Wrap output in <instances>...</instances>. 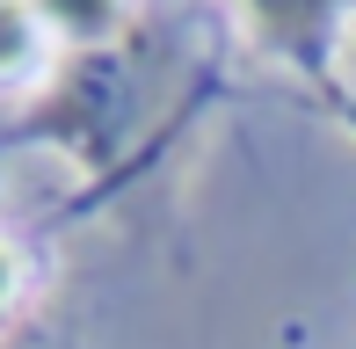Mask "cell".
<instances>
[{"label": "cell", "instance_id": "obj_1", "mask_svg": "<svg viewBox=\"0 0 356 349\" xmlns=\"http://www.w3.org/2000/svg\"><path fill=\"white\" fill-rule=\"evenodd\" d=\"M248 8H254V22H262L277 44H291V51H298V44H313V29L327 22L334 0H248Z\"/></svg>", "mask_w": 356, "mask_h": 349}, {"label": "cell", "instance_id": "obj_2", "mask_svg": "<svg viewBox=\"0 0 356 349\" xmlns=\"http://www.w3.org/2000/svg\"><path fill=\"white\" fill-rule=\"evenodd\" d=\"M37 15H51L73 37H102V29L117 22V0H37Z\"/></svg>", "mask_w": 356, "mask_h": 349}, {"label": "cell", "instance_id": "obj_3", "mask_svg": "<svg viewBox=\"0 0 356 349\" xmlns=\"http://www.w3.org/2000/svg\"><path fill=\"white\" fill-rule=\"evenodd\" d=\"M29 58V15L15 0H0V73H15Z\"/></svg>", "mask_w": 356, "mask_h": 349}, {"label": "cell", "instance_id": "obj_4", "mask_svg": "<svg viewBox=\"0 0 356 349\" xmlns=\"http://www.w3.org/2000/svg\"><path fill=\"white\" fill-rule=\"evenodd\" d=\"M8 277H15V269H8V255H0V298H8Z\"/></svg>", "mask_w": 356, "mask_h": 349}]
</instances>
